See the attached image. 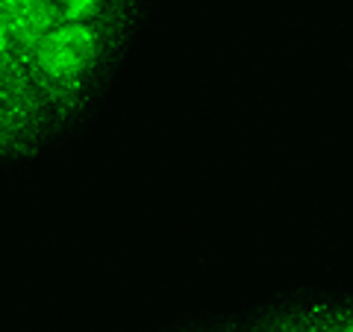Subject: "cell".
I'll list each match as a JSON object with an SVG mask.
<instances>
[{"label": "cell", "mask_w": 353, "mask_h": 332, "mask_svg": "<svg viewBox=\"0 0 353 332\" xmlns=\"http://www.w3.org/2000/svg\"><path fill=\"white\" fill-rule=\"evenodd\" d=\"M150 27L153 0H0V180L92 145Z\"/></svg>", "instance_id": "1"}, {"label": "cell", "mask_w": 353, "mask_h": 332, "mask_svg": "<svg viewBox=\"0 0 353 332\" xmlns=\"http://www.w3.org/2000/svg\"><path fill=\"white\" fill-rule=\"evenodd\" d=\"M236 332H327L321 282H283L230 306Z\"/></svg>", "instance_id": "2"}, {"label": "cell", "mask_w": 353, "mask_h": 332, "mask_svg": "<svg viewBox=\"0 0 353 332\" xmlns=\"http://www.w3.org/2000/svg\"><path fill=\"white\" fill-rule=\"evenodd\" d=\"M324 329L353 332V282H321Z\"/></svg>", "instance_id": "3"}, {"label": "cell", "mask_w": 353, "mask_h": 332, "mask_svg": "<svg viewBox=\"0 0 353 332\" xmlns=\"http://www.w3.org/2000/svg\"><path fill=\"white\" fill-rule=\"evenodd\" d=\"M141 332H236L230 309H212V312H192L180 318H168L150 324Z\"/></svg>", "instance_id": "4"}]
</instances>
